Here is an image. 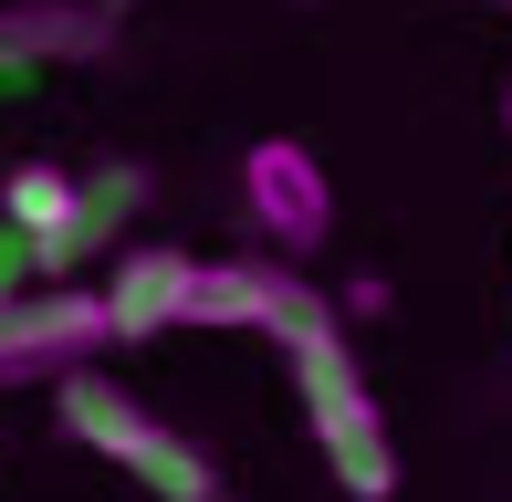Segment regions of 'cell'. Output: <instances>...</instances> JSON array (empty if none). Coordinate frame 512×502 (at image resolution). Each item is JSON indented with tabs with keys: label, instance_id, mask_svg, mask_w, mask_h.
<instances>
[{
	"label": "cell",
	"instance_id": "obj_1",
	"mask_svg": "<svg viewBox=\"0 0 512 502\" xmlns=\"http://www.w3.org/2000/svg\"><path fill=\"white\" fill-rule=\"evenodd\" d=\"M53 398H63V429H74L84 450H105L115 471H136L157 502H209V492H220L209 450H189L147 398H136V387H115L95 356H84V367H63V377H53Z\"/></svg>",
	"mask_w": 512,
	"mask_h": 502
},
{
	"label": "cell",
	"instance_id": "obj_2",
	"mask_svg": "<svg viewBox=\"0 0 512 502\" xmlns=\"http://www.w3.org/2000/svg\"><path fill=\"white\" fill-rule=\"evenodd\" d=\"M105 346H115L105 283H21V293H0V387L63 377V367H84Z\"/></svg>",
	"mask_w": 512,
	"mask_h": 502
},
{
	"label": "cell",
	"instance_id": "obj_3",
	"mask_svg": "<svg viewBox=\"0 0 512 502\" xmlns=\"http://www.w3.org/2000/svg\"><path fill=\"white\" fill-rule=\"evenodd\" d=\"M241 210H251V231L283 251V262L324 251V231H335V189H324L314 147H293V136H262V147H241Z\"/></svg>",
	"mask_w": 512,
	"mask_h": 502
},
{
	"label": "cell",
	"instance_id": "obj_4",
	"mask_svg": "<svg viewBox=\"0 0 512 502\" xmlns=\"http://www.w3.org/2000/svg\"><path fill=\"white\" fill-rule=\"evenodd\" d=\"M304 419H314L324 471H335L356 502H387V492H398V440H387V408L366 398V377H356V367L324 377V387H304Z\"/></svg>",
	"mask_w": 512,
	"mask_h": 502
},
{
	"label": "cell",
	"instance_id": "obj_5",
	"mask_svg": "<svg viewBox=\"0 0 512 502\" xmlns=\"http://www.w3.org/2000/svg\"><path fill=\"white\" fill-rule=\"evenodd\" d=\"M115 53V0H11L0 11V95L42 74V63H95Z\"/></svg>",
	"mask_w": 512,
	"mask_h": 502
},
{
	"label": "cell",
	"instance_id": "obj_6",
	"mask_svg": "<svg viewBox=\"0 0 512 502\" xmlns=\"http://www.w3.org/2000/svg\"><path fill=\"white\" fill-rule=\"evenodd\" d=\"M189 272L199 251H168V241H126L105 272V314H115V346H157L168 325H189Z\"/></svg>",
	"mask_w": 512,
	"mask_h": 502
},
{
	"label": "cell",
	"instance_id": "obj_7",
	"mask_svg": "<svg viewBox=\"0 0 512 502\" xmlns=\"http://www.w3.org/2000/svg\"><path fill=\"white\" fill-rule=\"evenodd\" d=\"M272 283H283V262H199V272H189V325L262 335V314H272Z\"/></svg>",
	"mask_w": 512,
	"mask_h": 502
},
{
	"label": "cell",
	"instance_id": "obj_8",
	"mask_svg": "<svg viewBox=\"0 0 512 502\" xmlns=\"http://www.w3.org/2000/svg\"><path fill=\"white\" fill-rule=\"evenodd\" d=\"M74 199H84V178L74 168H53V157H21L11 178H0V220H11V231H63V220H74Z\"/></svg>",
	"mask_w": 512,
	"mask_h": 502
},
{
	"label": "cell",
	"instance_id": "obj_9",
	"mask_svg": "<svg viewBox=\"0 0 512 502\" xmlns=\"http://www.w3.org/2000/svg\"><path fill=\"white\" fill-rule=\"evenodd\" d=\"M21 283H42V272H32V231L0 220V293H21Z\"/></svg>",
	"mask_w": 512,
	"mask_h": 502
},
{
	"label": "cell",
	"instance_id": "obj_10",
	"mask_svg": "<svg viewBox=\"0 0 512 502\" xmlns=\"http://www.w3.org/2000/svg\"><path fill=\"white\" fill-rule=\"evenodd\" d=\"M502 126H512V95H502Z\"/></svg>",
	"mask_w": 512,
	"mask_h": 502
},
{
	"label": "cell",
	"instance_id": "obj_11",
	"mask_svg": "<svg viewBox=\"0 0 512 502\" xmlns=\"http://www.w3.org/2000/svg\"><path fill=\"white\" fill-rule=\"evenodd\" d=\"M115 11H126V0H115Z\"/></svg>",
	"mask_w": 512,
	"mask_h": 502
},
{
	"label": "cell",
	"instance_id": "obj_12",
	"mask_svg": "<svg viewBox=\"0 0 512 502\" xmlns=\"http://www.w3.org/2000/svg\"><path fill=\"white\" fill-rule=\"evenodd\" d=\"M209 502H220V492H209Z\"/></svg>",
	"mask_w": 512,
	"mask_h": 502
}]
</instances>
